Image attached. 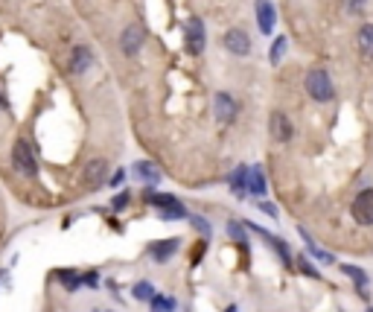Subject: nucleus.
Listing matches in <instances>:
<instances>
[{"label": "nucleus", "mask_w": 373, "mask_h": 312, "mask_svg": "<svg viewBox=\"0 0 373 312\" xmlns=\"http://www.w3.org/2000/svg\"><path fill=\"white\" fill-rule=\"evenodd\" d=\"M12 164H15V169L21 172V176H27V178H32L35 172H39V160H35L32 143L27 141V137H18L15 141V149H12Z\"/></svg>", "instance_id": "nucleus-1"}, {"label": "nucleus", "mask_w": 373, "mask_h": 312, "mask_svg": "<svg viewBox=\"0 0 373 312\" xmlns=\"http://www.w3.org/2000/svg\"><path fill=\"white\" fill-rule=\"evenodd\" d=\"M306 94L312 99H318V103H330L332 99V82L324 70H312L306 76Z\"/></svg>", "instance_id": "nucleus-2"}, {"label": "nucleus", "mask_w": 373, "mask_h": 312, "mask_svg": "<svg viewBox=\"0 0 373 312\" xmlns=\"http://www.w3.org/2000/svg\"><path fill=\"white\" fill-rule=\"evenodd\" d=\"M184 44H186V53H193V56H198L204 50V27H202V21H198V18L186 21V27H184Z\"/></svg>", "instance_id": "nucleus-3"}, {"label": "nucleus", "mask_w": 373, "mask_h": 312, "mask_svg": "<svg viewBox=\"0 0 373 312\" xmlns=\"http://www.w3.org/2000/svg\"><path fill=\"white\" fill-rule=\"evenodd\" d=\"M353 219L359 225H373V190H362L353 202Z\"/></svg>", "instance_id": "nucleus-4"}, {"label": "nucleus", "mask_w": 373, "mask_h": 312, "mask_svg": "<svg viewBox=\"0 0 373 312\" xmlns=\"http://www.w3.org/2000/svg\"><path fill=\"white\" fill-rule=\"evenodd\" d=\"M275 21H277V12H275V6H271V0H257V23H259V30L268 35L271 30H275Z\"/></svg>", "instance_id": "nucleus-5"}, {"label": "nucleus", "mask_w": 373, "mask_h": 312, "mask_svg": "<svg viewBox=\"0 0 373 312\" xmlns=\"http://www.w3.org/2000/svg\"><path fill=\"white\" fill-rule=\"evenodd\" d=\"M225 47L236 56H248V50H251V39L242 32V30H231L225 32Z\"/></svg>", "instance_id": "nucleus-6"}, {"label": "nucleus", "mask_w": 373, "mask_h": 312, "mask_svg": "<svg viewBox=\"0 0 373 312\" xmlns=\"http://www.w3.org/2000/svg\"><path fill=\"white\" fill-rule=\"evenodd\" d=\"M271 137H275L277 143H286V141H292V123L286 114H271Z\"/></svg>", "instance_id": "nucleus-7"}, {"label": "nucleus", "mask_w": 373, "mask_h": 312, "mask_svg": "<svg viewBox=\"0 0 373 312\" xmlns=\"http://www.w3.org/2000/svg\"><path fill=\"white\" fill-rule=\"evenodd\" d=\"M213 111H216V120H219V123H231L233 114H236V105H233V99H231L228 94H216Z\"/></svg>", "instance_id": "nucleus-8"}, {"label": "nucleus", "mask_w": 373, "mask_h": 312, "mask_svg": "<svg viewBox=\"0 0 373 312\" xmlns=\"http://www.w3.org/2000/svg\"><path fill=\"white\" fill-rule=\"evenodd\" d=\"M143 44V30L140 27H129L126 32H122V53L126 56H134Z\"/></svg>", "instance_id": "nucleus-9"}, {"label": "nucleus", "mask_w": 373, "mask_h": 312, "mask_svg": "<svg viewBox=\"0 0 373 312\" xmlns=\"http://www.w3.org/2000/svg\"><path fill=\"white\" fill-rule=\"evenodd\" d=\"M178 251V240H167V242H155L152 248H149V254H152L158 263H164V260H169L172 254Z\"/></svg>", "instance_id": "nucleus-10"}, {"label": "nucleus", "mask_w": 373, "mask_h": 312, "mask_svg": "<svg viewBox=\"0 0 373 312\" xmlns=\"http://www.w3.org/2000/svg\"><path fill=\"white\" fill-rule=\"evenodd\" d=\"M91 61H94L91 50L88 47H76V50H73V59H70V73H82Z\"/></svg>", "instance_id": "nucleus-11"}, {"label": "nucleus", "mask_w": 373, "mask_h": 312, "mask_svg": "<svg viewBox=\"0 0 373 312\" xmlns=\"http://www.w3.org/2000/svg\"><path fill=\"white\" fill-rule=\"evenodd\" d=\"M248 190H251L254 196H263L266 193V176L259 167H251L248 169Z\"/></svg>", "instance_id": "nucleus-12"}, {"label": "nucleus", "mask_w": 373, "mask_h": 312, "mask_svg": "<svg viewBox=\"0 0 373 312\" xmlns=\"http://www.w3.org/2000/svg\"><path fill=\"white\" fill-rule=\"evenodd\" d=\"M105 160H91L88 164V172H85V181L88 184H103L105 181Z\"/></svg>", "instance_id": "nucleus-13"}, {"label": "nucleus", "mask_w": 373, "mask_h": 312, "mask_svg": "<svg viewBox=\"0 0 373 312\" xmlns=\"http://www.w3.org/2000/svg\"><path fill=\"white\" fill-rule=\"evenodd\" d=\"M134 172H138V178H143V181H149V184H155V181L160 178V169L152 164V160H140V164L134 167Z\"/></svg>", "instance_id": "nucleus-14"}, {"label": "nucleus", "mask_w": 373, "mask_h": 312, "mask_svg": "<svg viewBox=\"0 0 373 312\" xmlns=\"http://www.w3.org/2000/svg\"><path fill=\"white\" fill-rule=\"evenodd\" d=\"M146 202H149V205H155V207H160V214H164V210H169V207H178L175 198L167 196V193H149V196H146Z\"/></svg>", "instance_id": "nucleus-15"}, {"label": "nucleus", "mask_w": 373, "mask_h": 312, "mask_svg": "<svg viewBox=\"0 0 373 312\" xmlns=\"http://www.w3.org/2000/svg\"><path fill=\"white\" fill-rule=\"evenodd\" d=\"M359 47H362V53L367 59H373V23H367V27H362V32H359Z\"/></svg>", "instance_id": "nucleus-16"}, {"label": "nucleus", "mask_w": 373, "mask_h": 312, "mask_svg": "<svg viewBox=\"0 0 373 312\" xmlns=\"http://www.w3.org/2000/svg\"><path fill=\"white\" fill-rule=\"evenodd\" d=\"M231 187L236 190V196H245V190H248V167H239V169L233 172Z\"/></svg>", "instance_id": "nucleus-17"}, {"label": "nucleus", "mask_w": 373, "mask_h": 312, "mask_svg": "<svg viewBox=\"0 0 373 312\" xmlns=\"http://www.w3.org/2000/svg\"><path fill=\"white\" fill-rule=\"evenodd\" d=\"M131 295L138 298V301H152V298H155V286L149 283V280H140V283H134Z\"/></svg>", "instance_id": "nucleus-18"}, {"label": "nucleus", "mask_w": 373, "mask_h": 312, "mask_svg": "<svg viewBox=\"0 0 373 312\" xmlns=\"http://www.w3.org/2000/svg\"><path fill=\"white\" fill-rule=\"evenodd\" d=\"M172 309H175V298H167V295L152 298V312H172Z\"/></svg>", "instance_id": "nucleus-19"}, {"label": "nucleus", "mask_w": 373, "mask_h": 312, "mask_svg": "<svg viewBox=\"0 0 373 312\" xmlns=\"http://www.w3.org/2000/svg\"><path fill=\"white\" fill-rule=\"evenodd\" d=\"M341 271H344V274H350V278L356 280V286H359V289H362V292H365V283H367V274H365L362 269H356V266H341Z\"/></svg>", "instance_id": "nucleus-20"}, {"label": "nucleus", "mask_w": 373, "mask_h": 312, "mask_svg": "<svg viewBox=\"0 0 373 312\" xmlns=\"http://www.w3.org/2000/svg\"><path fill=\"white\" fill-rule=\"evenodd\" d=\"M58 278L65 280L67 289H79V283H82V278H79L76 271H58Z\"/></svg>", "instance_id": "nucleus-21"}, {"label": "nucleus", "mask_w": 373, "mask_h": 312, "mask_svg": "<svg viewBox=\"0 0 373 312\" xmlns=\"http://www.w3.org/2000/svg\"><path fill=\"white\" fill-rule=\"evenodd\" d=\"M283 53H286V39H277L275 47H271V65H277V61L283 59Z\"/></svg>", "instance_id": "nucleus-22"}, {"label": "nucleus", "mask_w": 373, "mask_h": 312, "mask_svg": "<svg viewBox=\"0 0 373 312\" xmlns=\"http://www.w3.org/2000/svg\"><path fill=\"white\" fill-rule=\"evenodd\" d=\"M228 233L233 236L236 242H245V231H242V225H239V222H228Z\"/></svg>", "instance_id": "nucleus-23"}, {"label": "nucleus", "mask_w": 373, "mask_h": 312, "mask_svg": "<svg viewBox=\"0 0 373 312\" xmlns=\"http://www.w3.org/2000/svg\"><path fill=\"white\" fill-rule=\"evenodd\" d=\"M186 219L193 222V228H198V231H202L204 236H210V225H207V222H204L202 216H193V214H190V216H186Z\"/></svg>", "instance_id": "nucleus-24"}, {"label": "nucleus", "mask_w": 373, "mask_h": 312, "mask_svg": "<svg viewBox=\"0 0 373 312\" xmlns=\"http://www.w3.org/2000/svg\"><path fill=\"white\" fill-rule=\"evenodd\" d=\"M341 3H344L347 12H359V9L365 6V0H341Z\"/></svg>", "instance_id": "nucleus-25"}, {"label": "nucleus", "mask_w": 373, "mask_h": 312, "mask_svg": "<svg viewBox=\"0 0 373 312\" xmlns=\"http://www.w3.org/2000/svg\"><path fill=\"white\" fill-rule=\"evenodd\" d=\"M126 202H129V196H126V193H122L120 198H114V207H117V210H120V207H126Z\"/></svg>", "instance_id": "nucleus-26"}, {"label": "nucleus", "mask_w": 373, "mask_h": 312, "mask_svg": "<svg viewBox=\"0 0 373 312\" xmlns=\"http://www.w3.org/2000/svg\"><path fill=\"white\" fill-rule=\"evenodd\" d=\"M301 269H303L306 274H315V269H312V266H309V263H306V260H303V257H301Z\"/></svg>", "instance_id": "nucleus-27"}, {"label": "nucleus", "mask_w": 373, "mask_h": 312, "mask_svg": "<svg viewBox=\"0 0 373 312\" xmlns=\"http://www.w3.org/2000/svg\"><path fill=\"white\" fill-rule=\"evenodd\" d=\"M263 210H266V214H268V216H277V210H275V205H263Z\"/></svg>", "instance_id": "nucleus-28"}, {"label": "nucleus", "mask_w": 373, "mask_h": 312, "mask_svg": "<svg viewBox=\"0 0 373 312\" xmlns=\"http://www.w3.org/2000/svg\"><path fill=\"white\" fill-rule=\"evenodd\" d=\"M225 312H236V306H228V309H225Z\"/></svg>", "instance_id": "nucleus-29"}, {"label": "nucleus", "mask_w": 373, "mask_h": 312, "mask_svg": "<svg viewBox=\"0 0 373 312\" xmlns=\"http://www.w3.org/2000/svg\"><path fill=\"white\" fill-rule=\"evenodd\" d=\"M367 312H373V309H367Z\"/></svg>", "instance_id": "nucleus-30"}]
</instances>
